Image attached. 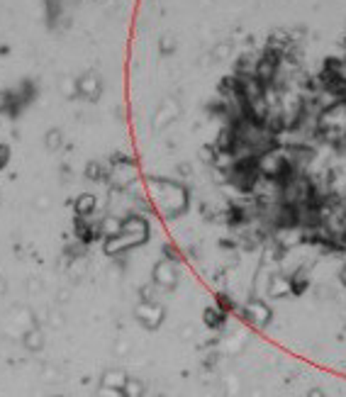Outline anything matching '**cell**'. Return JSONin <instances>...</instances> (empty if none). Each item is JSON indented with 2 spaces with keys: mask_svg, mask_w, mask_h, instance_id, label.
Here are the masks:
<instances>
[{
  "mask_svg": "<svg viewBox=\"0 0 346 397\" xmlns=\"http://www.w3.org/2000/svg\"><path fill=\"white\" fill-rule=\"evenodd\" d=\"M146 197L154 210L164 219H181L191 207V190L186 183L176 178H149L146 181Z\"/></svg>",
  "mask_w": 346,
  "mask_h": 397,
  "instance_id": "1",
  "label": "cell"
},
{
  "mask_svg": "<svg viewBox=\"0 0 346 397\" xmlns=\"http://www.w3.org/2000/svg\"><path fill=\"white\" fill-rule=\"evenodd\" d=\"M149 237H151L149 219L139 215V212H134V215L124 217L122 222L117 224L115 234L103 239V252L105 256H110V259H120V256H127L129 252H134V249L144 247V244L149 242Z\"/></svg>",
  "mask_w": 346,
  "mask_h": 397,
  "instance_id": "2",
  "label": "cell"
},
{
  "mask_svg": "<svg viewBox=\"0 0 346 397\" xmlns=\"http://www.w3.org/2000/svg\"><path fill=\"white\" fill-rule=\"evenodd\" d=\"M137 181H139V169L132 159L117 156V159H113L108 164V178H105V183L113 190H129Z\"/></svg>",
  "mask_w": 346,
  "mask_h": 397,
  "instance_id": "3",
  "label": "cell"
},
{
  "mask_svg": "<svg viewBox=\"0 0 346 397\" xmlns=\"http://www.w3.org/2000/svg\"><path fill=\"white\" fill-rule=\"evenodd\" d=\"M178 280H181V271H178V261L164 256L161 261H156L154 268H151V283L156 285L161 292L176 290Z\"/></svg>",
  "mask_w": 346,
  "mask_h": 397,
  "instance_id": "4",
  "label": "cell"
},
{
  "mask_svg": "<svg viewBox=\"0 0 346 397\" xmlns=\"http://www.w3.org/2000/svg\"><path fill=\"white\" fill-rule=\"evenodd\" d=\"M134 320H137V325L154 332L166 322V307L159 300H139L134 307Z\"/></svg>",
  "mask_w": 346,
  "mask_h": 397,
  "instance_id": "5",
  "label": "cell"
},
{
  "mask_svg": "<svg viewBox=\"0 0 346 397\" xmlns=\"http://www.w3.org/2000/svg\"><path fill=\"white\" fill-rule=\"evenodd\" d=\"M183 108L181 103L176 100V98H164V100L156 105L154 110V117H151V129L154 132H164V129H169L171 124L178 122V117H181Z\"/></svg>",
  "mask_w": 346,
  "mask_h": 397,
  "instance_id": "6",
  "label": "cell"
},
{
  "mask_svg": "<svg viewBox=\"0 0 346 397\" xmlns=\"http://www.w3.org/2000/svg\"><path fill=\"white\" fill-rule=\"evenodd\" d=\"M242 315L254 329H264L271 322V315H274V312H271V307L266 305L264 297H249V300L242 305Z\"/></svg>",
  "mask_w": 346,
  "mask_h": 397,
  "instance_id": "7",
  "label": "cell"
},
{
  "mask_svg": "<svg viewBox=\"0 0 346 397\" xmlns=\"http://www.w3.org/2000/svg\"><path fill=\"white\" fill-rule=\"evenodd\" d=\"M103 91H105V83H103L101 73L86 71L78 76V98H81V100H86V103L101 100Z\"/></svg>",
  "mask_w": 346,
  "mask_h": 397,
  "instance_id": "8",
  "label": "cell"
},
{
  "mask_svg": "<svg viewBox=\"0 0 346 397\" xmlns=\"http://www.w3.org/2000/svg\"><path fill=\"white\" fill-rule=\"evenodd\" d=\"M295 292V285H293V275L288 273H274L269 283V297L271 300H281L286 295H293Z\"/></svg>",
  "mask_w": 346,
  "mask_h": 397,
  "instance_id": "9",
  "label": "cell"
},
{
  "mask_svg": "<svg viewBox=\"0 0 346 397\" xmlns=\"http://www.w3.org/2000/svg\"><path fill=\"white\" fill-rule=\"evenodd\" d=\"M96 207H98V200L93 193H81V195L73 200V212H76V217H93L96 215Z\"/></svg>",
  "mask_w": 346,
  "mask_h": 397,
  "instance_id": "10",
  "label": "cell"
},
{
  "mask_svg": "<svg viewBox=\"0 0 346 397\" xmlns=\"http://www.w3.org/2000/svg\"><path fill=\"white\" fill-rule=\"evenodd\" d=\"M20 341H23V346L27 349V351L37 353V351H41V349H44L46 337H44V332L34 325V327H30L27 332L23 334V339H20Z\"/></svg>",
  "mask_w": 346,
  "mask_h": 397,
  "instance_id": "11",
  "label": "cell"
},
{
  "mask_svg": "<svg viewBox=\"0 0 346 397\" xmlns=\"http://www.w3.org/2000/svg\"><path fill=\"white\" fill-rule=\"evenodd\" d=\"M127 380H129V375L124 373L122 368H110V370H105V373L101 375V385H105V388H117V390H122Z\"/></svg>",
  "mask_w": 346,
  "mask_h": 397,
  "instance_id": "12",
  "label": "cell"
},
{
  "mask_svg": "<svg viewBox=\"0 0 346 397\" xmlns=\"http://www.w3.org/2000/svg\"><path fill=\"white\" fill-rule=\"evenodd\" d=\"M124 397H146V383L139 378H129L122 388Z\"/></svg>",
  "mask_w": 346,
  "mask_h": 397,
  "instance_id": "13",
  "label": "cell"
},
{
  "mask_svg": "<svg viewBox=\"0 0 346 397\" xmlns=\"http://www.w3.org/2000/svg\"><path fill=\"white\" fill-rule=\"evenodd\" d=\"M59 93L64 98H78V78H71V76H61L59 78Z\"/></svg>",
  "mask_w": 346,
  "mask_h": 397,
  "instance_id": "14",
  "label": "cell"
},
{
  "mask_svg": "<svg viewBox=\"0 0 346 397\" xmlns=\"http://www.w3.org/2000/svg\"><path fill=\"white\" fill-rule=\"evenodd\" d=\"M44 146L49 151H59L61 146H64V134H61V129H49V132L44 134Z\"/></svg>",
  "mask_w": 346,
  "mask_h": 397,
  "instance_id": "15",
  "label": "cell"
},
{
  "mask_svg": "<svg viewBox=\"0 0 346 397\" xmlns=\"http://www.w3.org/2000/svg\"><path fill=\"white\" fill-rule=\"evenodd\" d=\"M93 397H124V393H122V390H117V388H105V385H101Z\"/></svg>",
  "mask_w": 346,
  "mask_h": 397,
  "instance_id": "16",
  "label": "cell"
},
{
  "mask_svg": "<svg viewBox=\"0 0 346 397\" xmlns=\"http://www.w3.org/2000/svg\"><path fill=\"white\" fill-rule=\"evenodd\" d=\"M8 161H10V149L5 144H0V169H5Z\"/></svg>",
  "mask_w": 346,
  "mask_h": 397,
  "instance_id": "17",
  "label": "cell"
},
{
  "mask_svg": "<svg viewBox=\"0 0 346 397\" xmlns=\"http://www.w3.org/2000/svg\"><path fill=\"white\" fill-rule=\"evenodd\" d=\"M307 397H327V395H324V393H322V390H312V393H310V395H307Z\"/></svg>",
  "mask_w": 346,
  "mask_h": 397,
  "instance_id": "18",
  "label": "cell"
},
{
  "mask_svg": "<svg viewBox=\"0 0 346 397\" xmlns=\"http://www.w3.org/2000/svg\"><path fill=\"white\" fill-rule=\"evenodd\" d=\"M342 283L346 285V263H344V268H342Z\"/></svg>",
  "mask_w": 346,
  "mask_h": 397,
  "instance_id": "19",
  "label": "cell"
},
{
  "mask_svg": "<svg viewBox=\"0 0 346 397\" xmlns=\"http://www.w3.org/2000/svg\"><path fill=\"white\" fill-rule=\"evenodd\" d=\"M56 397H61V395H56Z\"/></svg>",
  "mask_w": 346,
  "mask_h": 397,
  "instance_id": "20",
  "label": "cell"
}]
</instances>
